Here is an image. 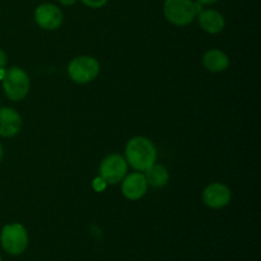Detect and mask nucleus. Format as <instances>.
Instances as JSON below:
<instances>
[{
	"instance_id": "13",
	"label": "nucleus",
	"mask_w": 261,
	"mask_h": 261,
	"mask_svg": "<svg viewBox=\"0 0 261 261\" xmlns=\"http://www.w3.org/2000/svg\"><path fill=\"white\" fill-rule=\"evenodd\" d=\"M144 176L148 185L153 186V188H163L170 180L167 168L163 165H155V163L145 171Z\"/></svg>"
},
{
	"instance_id": "18",
	"label": "nucleus",
	"mask_w": 261,
	"mask_h": 261,
	"mask_svg": "<svg viewBox=\"0 0 261 261\" xmlns=\"http://www.w3.org/2000/svg\"><path fill=\"white\" fill-rule=\"evenodd\" d=\"M3 157H4V148H3L2 143H0V161L3 160Z\"/></svg>"
},
{
	"instance_id": "10",
	"label": "nucleus",
	"mask_w": 261,
	"mask_h": 261,
	"mask_svg": "<svg viewBox=\"0 0 261 261\" xmlns=\"http://www.w3.org/2000/svg\"><path fill=\"white\" fill-rule=\"evenodd\" d=\"M22 117L12 107H0V137L12 138L19 133Z\"/></svg>"
},
{
	"instance_id": "3",
	"label": "nucleus",
	"mask_w": 261,
	"mask_h": 261,
	"mask_svg": "<svg viewBox=\"0 0 261 261\" xmlns=\"http://www.w3.org/2000/svg\"><path fill=\"white\" fill-rule=\"evenodd\" d=\"M0 244L3 250L9 255L23 254L28 246V233L20 223L7 224L0 233Z\"/></svg>"
},
{
	"instance_id": "19",
	"label": "nucleus",
	"mask_w": 261,
	"mask_h": 261,
	"mask_svg": "<svg viewBox=\"0 0 261 261\" xmlns=\"http://www.w3.org/2000/svg\"><path fill=\"white\" fill-rule=\"evenodd\" d=\"M0 261H3V259H2V256H0Z\"/></svg>"
},
{
	"instance_id": "4",
	"label": "nucleus",
	"mask_w": 261,
	"mask_h": 261,
	"mask_svg": "<svg viewBox=\"0 0 261 261\" xmlns=\"http://www.w3.org/2000/svg\"><path fill=\"white\" fill-rule=\"evenodd\" d=\"M163 13L168 22L175 25L190 24L198 15L193 0H165Z\"/></svg>"
},
{
	"instance_id": "6",
	"label": "nucleus",
	"mask_w": 261,
	"mask_h": 261,
	"mask_svg": "<svg viewBox=\"0 0 261 261\" xmlns=\"http://www.w3.org/2000/svg\"><path fill=\"white\" fill-rule=\"evenodd\" d=\"M127 173V162L122 155L110 154L99 166V176L102 181L109 185H115L124 180Z\"/></svg>"
},
{
	"instance_id": "17",
	"label": "nucleus",
	"mask_w": 261,
	"mask_h": 261,
	"mask_svg": "<svg viewBox=\"0 0 261 261\" xmlns=\"http://www.w3.org/2000/svg\"><path fill=\"white\" fill-rule=\"evenodd\" d=\"M195 2L200 3L201 5H212L214 4V3L218 2V0H195Z\"/></svg>"
},
{
	"instance_id": "5",
	"label": "nucleus",
	"mask_w": 261,
	"mask_h": 261,
	"mask_svg": "<svg viewBox=\"0 0 261 261\" xmlns=\"http://www.w3.org/2000/svg\"><path fill=\"white\" fill-rule=\"evenodd\" d=\"M69 78L78 84L94 81L99 74V64L92 56H78L68 66Z\"/></svg>"
},
{
	"instance_id": "14",
	"label": "nucleus",
	"mask_w": 261,
	"mask_h": 261,
	"mask_svg": "<svg viewBox=\"0 0 261 261\" xmlns=\"http://www.w3.org/2000/svg\"><path fill=\"white\" fill-rule=\"evenodd\" d=\"M86 7L92 8V9H98V8L105 7L109 3V0H81Z\"/></svg>"
},
{
	"instance_id": "9",
	"label": "nucleus",
	"mask_w": 261,
	"mask_h": 261,
	"mask_svg": "<svg viewBox=\"0 0 261 261\" xmlns=\"http://www.w3.org/2000/svg\"><path fill=\"white\" fill-rule=\"evenodd\" d=\"M148 190V184L144 173L134 172L125 176L122 180L121 191L129 200H139L145 195Z\"/></svg>"
},
{
	"instance_id": "15",
	"label": "nucleus",
	"mask_w": 261,
	"mask_h": 261,
	"mask_svg": "<svg viewBox=\"0 0 261 261\" xmlns=\"http://www.w3.org/2000/svg\"><path fill=\"white\" fill-rule=\"evenodd\" d=\"M7 63H8V58H7V54L4 53V51L0 48V70H3V69L7 66Z\"/></svg>"
},
{
	"instance_id": "11",
	"label": "nucleus",
	"mask_w": 261,
	"mask_h": 261,
	"mask_svg": "<svg viewBox=\"0 0 261 261\" xmlns=\"http://www.w3.org/2000/svg\"><path fill=\"white\" fill-rule=\"evenodd\" d=\"M198 20L200 27L203 28L205 32L212 33V35L222 32L224 25H226L223 15L216 9L201 10L198 14Z\"/></svg>"
},
{
	"instance_id": "12",
	"label": "nucleus",
	"mask_w": 261,
	"mask_h": 261,
	"mask_svg": "<svg viewBox=\"0 0 261 261\" xmlns=\"http://www.w3.org/2000/svg\"><path fill=\"white\" fill-rule=\"evenodd\" d=\"M203 64L209 71L221 73V71H224L228 68L229 59L223 51L213 48V50H209L204 54Z\"/></svg>"
},
{
	"instance_id": "2",
	"label": "nucleus",
	"mask_w": 261,
	"mask_h": 261,
	"mask_svg": "<svg viewBox=\"0 0 261 261\" xmlns=\"http://www.w3.org/2000/svg\"><path fill=\"white\" fill-rule=\"evenodd\" d=\"M30 78L23 69L18 66L8 69L3 75V88L10 101H20L30 92Z\"/></svg>"
},
{
	"instance_id": "8",
	"label": "nucleus",
	"mask_w": 261,
	"mask_h": 261,
	"mask_svg": "<svg viewBox=\"0 0 261 261\" xmlns=\"http://www.w3.org/2000/svg\"><path fill=\"white\" fill-rule=\"evenodd\" d=\"M232 193L224 184L214 182L206 186L203 193V201L206 206L212 209H221L228 205L231 201Z\"/></svg>"
},
{
	"instance_id": "7",
	"label": "nucleus",
	"mask_w": 261,
	"mask_h": 261,
	"mask_svg": "<svg viewBox=\"0 0 261 261\" xmlns=\"http://www.w3.org/2000/svg\"><path fill=\"white\" fill-rule=\"evenodd\" d=\"M63 12L58 5L45 3L36 8L35 20L41 28L46 31L58 30L63 23Z\"/></svg>"
},
{
	"instance_id": "1",
	"label": "nucleus",
	"mask_w": 261,
	"mask_h": 261,
	"mask_svg": "<svg viewBox=\"0 0 261 261\" xmlns=\"http://www.w3.org/2000/svg\"><path fill=\"white\" fill-rule=\"evenodd\" d=\"M126 162L138 172H145L157 160V149L152 140L144 137H135L127 142L125 148Z\"/></svg>"
},
{
	"instance_id": "16",
	"label": "nucleus",
	"mask_w": 261,
	"mask_h": 261,
	"mask_svg": "<svg viewBox=\"0 0 261 261\" xmlns=\"http://www.w3.org/2000/svg\"><path fill=\"white\" fill-rule=\"evenodd\" d=\"M78 2V0H59V3L63 5H65V7H70V5H74L75 3Z\"/></svg>"
}]
</instances>
